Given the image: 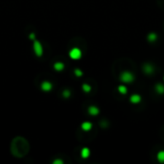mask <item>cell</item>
<instances>
[{"label":"cell","instance_id":"5b68a950","mask_svg":"<svg viewBox=\"0 0 164 164\" xmlns=\"http://www.w3.org/2000/svg\"><path fill=\"white\" fill-rule=\"evenodd\" d=\"M157 38L158 36L155 32H151L148 34V36H147V39H148V42H151V43H154V42H157Z\"/></svg>","mask_w":164,"mask_h":164},{"label":"cell","instance_id":"52a82bcc","mask_svg":"<svg viewBox=\"0 0 164 164\" xmlns=\"http://www.w3.org/2000/svg\"><path fill=\"white\" fill-rule=\"evenodd\" d=\"M117 90H118V92L122 94V95H125V94L128 93V88H127V87H126L125 85H118V87H117Z\"/></svg>","mask_w":164,"mask_h":164},{"label":"cell","instance_id":"30bf717a","mask_svg":"<svg viewBox=\"0 0 164 164\" xmlns=\"http://www.w3.org/2000/svg\"><path fill=\"white\" fill-rule=\"evenodd\" d=\"M82 128H83V130H89L92 128V124L90 122H85V123H83V125H82Z\"/></svg>","mask_w":164,"mask_h":164},{"label":"cell","instance_id":"7a4b0ae2","mask_svg":"<svg viewBox=\"0 0 164 164\" xmlns=\"http://www.w3.org/2000/svg\"><path fill=\"white\" fill-rule=\"evenodd\" d=\"M69 55H70V58L73 60H79L82 57V51L79 48H73L69 53Z\"/></svg>","mask_w":164,"mask_h":164},{"label":"cell","instance_id":"5bb4252c","mask_svg":"<svg viewBox=\"0 0 164 164\" xmlns=\"http://www.w3.org/2000/svg\"><path fill=\"white\" fill-rule=\"evenodd\" d=\"M36 53H38V54H39V53H40V54H42V48H40V46H39V44L38 43V42H36Z\"/></svg>","mask_w":164,"mask_h":164},{"label":"cell","instance_id":"7c38bea8","mask_svg":"<svg viewBox=\"0 0 164 164\" xmlns=\"http://www.w3.org/2000/svg\"><path fill=\"white\" fill-rule=\"evenodd\" d=\"M83 89L85 90V92H89L90 90H91V87H90V85H83Z\"/></svg>","mask_w":164,"mask_h":164},{"label":"cell","instance_id":"9c48e42d","mask_svg":"<svg viewBox=\"0 0 164 164\" xmlns=\"http://www.w3.org/2000/svg\"><path fill=\"white\" fill-rule=\"evenodd\" d=\"M157 159L159 163H164V151H159L157 155Z\"/></svg>","mask_w":164,"mask_h":164},{"label":"cell","instance_id":"8992f818","mask_svg":"<svg viewBox=\"0 0 164 164\" xmlns=\"http://www.w3.org/2000/svg\"><path fill=\"white\" fill-rule=\"evenodd\" d=\"M155 90L158 94L162 95V94H164V85L163 84H160V83L157 84V85H155Z\"/></svg>","mask_w":164,"mask_h":164},{"label":"cell","instance_id":"6da1fadb","mask_svg":"<svg viewBox=\"0 0 164 164\" xmlns=\"http://www.w3.org/2000/svg\"><path fill=\"white\" fill-rule=\"evenodd\" d=\"M135 77L130 71H123L120 74V81L123 84H132Z\"/></svg>","mask_w":164,"mask_h":164},{"label":"cell","instance_id":"8fae6325","mask_svg":"<svg viewBox=\"0 0 164 164\" xmlns=\"http://www.w3.org/2000/svg\"><path fill=\"white\" fill-rule=\"evenodd\" d=\"M90 155V151L87 148H84L83 151H82V157H85V158H87Z\"/></svg>","mask_w":164,"mask_h":164},{"label":"cell","instance_id":"4fadbf2b","mask_svg":"<svg viewBox=\"0 0 164 164\" xmlns=\"http://www.w3.org/2000/svg\"><path fill=\"white\" fill-rule=\"evenodd\" d=\"M42 87H43L44 90H49V89H50V87H51V85H49L48 83H44L43 85H42Z\"/></svg>","mask_w":164,"mask_h":164},{"label":"cell","instance_id":"ba28073f","mask_svg":"<svg viewBox=\"0 0 164 164\" xmlns=\"http://www.w3.org/2000/svg\"><path fill=\"white\" fill-rule=\"evenodd\" d=\"M88 112L91 114V115H97V114H99L100 110H99V109H98V108H96V106H90V108L88 109Z\"/></svg>","mask_w":164,"mask_h":164},{"label":"cell","instance_id":"3957f363","mask_svg":"<svg viewBox=\"0 0 164 164\" xmlns=\"http://www.w3.org/2000/svg\"><path fill=\"white\" fill-rule=\"evenodd\" d=\"M142 101V97L139 95L137 93H134L133 94L132 96L130 97V102L133 105H138L140 104V102Z\"/></svg>","mask_w":164,"mask_h":164},{"label":"cell","instance_id":"277c9868","mask_svg":"<svg viewBox=\"0 0 164 164\" xmlns=\"http://www.w3.org/2000/svg\"><path fill=\"white\" fill-rule=\"evenodd\" d=\"M143 71H144L145 74H147V75L153 74L154 71H155L154 65L151 64V63H145L144 65H143Z\"/></svg>","mask_w":164,"mask_h":164},{"label":"cell","instance_id":"e0dca14e","mask_svg":"<svg viewBox=\"0 0 164 164\" xmlns=\"http://www.w3.org/2000/svg\"><path fill=\"white\" fill-rule=\"evenodd\" d=\"M163 81H164V76H163Z\"/></svg>","mask_w":164,"mask_h":164},{"label":"cell","instance_id":"9a60e30c","mask_svg":"<svg viewBox=\"0 0 164 164\" xmlns=\"http://www.w3.org/2000/svg\"><path fill=\"white\" fill-rule=\"evenodd\" d=\"M55 67L58 69V70H60V69H63V63H56L55 64Z\"/></svg>","mask_w":164,"mask_h":164},{"label":"cell","instance_id":"2e32d148","mask_svg":"<svg viewBox=\"0 0 164 164\" xmlns=\"http://www.w3.org/2000/svg\"><path fill=\"white\" fill-rule=\"evenodd\" d=\"M82 74H83V73H82L81 70H76V75H78V76H82Z\"/></svg>","mask_w":164,"mask_h":164}]
</instances>
